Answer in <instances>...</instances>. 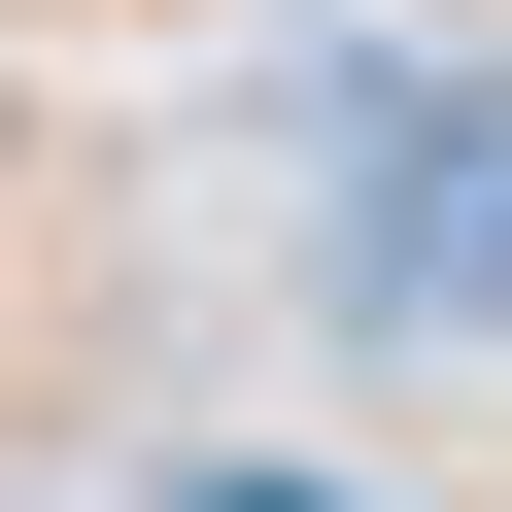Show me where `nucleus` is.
Returning a JSON list of instances; mask_svg holds the SVG:
<instances>
[{
  "label": "nucleus",
  "instance_id": "nucleus-1",
  "mask_svg": "<svg viewBox=\"0 0 512 512\" xmlns=\"http://www.w3.org/2000/svg\"><path fill=\"white\" fill-rule=\"evenodd\" d=\"M137 512H342V478H308V444H171Z\"/></svg>",
  "mask_w": 512,
  "mask_h": 512
}]
</instances>
